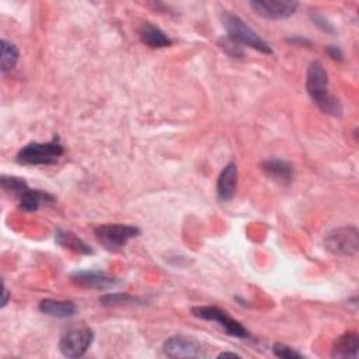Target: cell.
<instances>
[{"label": "cell", "mask_w": 359, "mask_h": 359, "mask_svg": "<svg viewBox=\"0 0 359 359\" xmlns=\"http://www.w3.org/2000/svg\"><path fill=\"white\" fill-rule=\"evenodd\" d=\"M306 90L319 108L333 117L343 115V106L337 97L329 90V75L321 62L314 60L309 65L306 76Z\"/></svg>", "instance_id": "obj_1"}, {"label": "cell", "mask_w": 359, "mask_h": 359, "mask_svg": "<svg viewBox=\"0 0 359 359\" xmlns=\"http://www.w3.org/2000/svg\"><path fill=\"white\" fill-rule=\"evenodd\" d=\"M222 21L227 31V36H229V40L236 43L240 47L247 45L258 52H263L267 55H271L274 52L270 44L266 40L261 38L257 32L250 25H247L246 21L239 16L224 12L222 14Z\"/></svg>", "instance_id": "obj_2"}, {"label": "cell", "mask_w": 359, "mask_h": 359, "mask_svg": "<svg viewBox=\"0 0 359 359\" xmlns=\"http://www.w3.org/2000/svg\"><path fill=\"white\" fill-rule=\"evenodd\" d=\"M65 153L59 138H54L47 143L31 142L17 153V163L24 166H49L55 165Z\"/></svg>", "instance_id": "obj_3"}, {"label": "cell", "mask_w": 359, "mask_h": 359, "mask_svg": "<svg viewBox=\"0 0 359 359\" xmlns=\"http://www.w3.org/2000/svg\"><path fill=\"white\" fill-rule=\"evenodd\" d=\"M95 239L108 251L117 253L122 250L128 242L141 235L139 227L122 223H108L95 227Z\"/></svg>", "instance_id": "obj_4"}, {"label": "cell", "mask_w": 359, "mask_h": 359, "mask_svg": "<svg viewBox=\"0 0 359 359\" xmlns=\"http://www.w3.org/2000/svg\"><path fill=\"white\" fill-rule=\"evenodd\" d=\"M324 246L334 255L354 257L359 250V233L352 226L340 227L325 236Z\"/></svg>", "instance_id": "obj_5"}, {"label": "cell", "mask_w": 359, "mask_h": 359, "mask_svg": "<svg viewBox=\"0 0 359 359\" xmlns=\"http://www.w3.org/2000/svg\"><path fill=\"white\" fill-rule=\"evenodd\" d=\"M192 314L198 319L208 320V321H216L220 324V327L235 338H248V332L243 327L242 323L232 319L226 312L216 306H198L192 309Z\"/></svg>", "instance_id": "obj_6"}, {"label": "cell", "mask_w": 359, "mask_h": 359, "mask_svg": "<svg viewBox=\"0 0 359 359\" xmlns=\"http://www.w3.org/2000/svg\"><path fill=\"white\" fill-rule=\"evenodd\" d=\"M94 332L89 327L75 329L65 334L59 341V349L67 358H80L91 347Z\"/></svg>", "instance_id": "obj_7"}, {"label": "cell", "mask_w": 359, "mask_h": 359, "mask_svg": "<svg viewBox=\"0 0 359 359\" xmlns=\"http://www.w3.org/2000/svg\"><path fill=\"white\" fill-rule=\"evenodd\" d=\"M251 9L261 17L268 20H283L295 14L299 3L295 0H254Z\"/></svg>", "instance_id": "obj_8"}, {"label": "cell", "mask_w": 359, "mask_h": 359, "mask_svg": "<svg viewBox=\"0 0 359 359\" xmlns=\"http://www.w3.org/2000/svg\"><path fill=\"white\" fill-rule=\"evenodd\" d=\"M163 352L169 358H202L205 356L204 347L192 338L176 336L169 338L163 345Z\"/></svg>", "instance_id": "obj_9"}, {"label": "cell", "mask_w": 359, "mask_h": 359, "mask_svg": "<svg viewBox=\"0 0 359 359\" xmlns=\"http://www.w3.org/2000/svg\"><path fill=\"white\" fill-rule=\"evenodd\" d=\"M71 278L75 283L83 288L97 290H110L121 283L119 279L102 271H76L71 275Z\"/></svg>", "instance_id": "obj_10"}, {"label": "cell", "mask_w": 359, "mask_h": 359, "mask_svg": "<svg viewBox=\"0 0 359 359\" xmlns=\"http://www.w3.org/2000/svg\"><path fill=\"white\" fill-rule=\"evenodd\" d=\"M238 177H239V170L235 163H229V165L224 166V169L222 170L218 178V185H216L218 197L220 201L227 202L235 197Z\"/></svg>", "instance_id": "obj_11"}, {"label": "cell", "mask_w": 359, "mask_h": 359, "mask_svg": "<svg viewBox=\"0 0 359 359\" xmlns=\"http://www.w3.org/2000/svg\"><path fill=\"white\" fill-rule=\"evenodd\" d=\"M263 172L270 177L271 180L279 183V184H289L293 178V169L288 161L281 160V159H268L266 160L263 165Z\"/></svg>", "instance_id": "obj_12"}, {"label": "cell", "mask_w": 359, "mask_h": 359, "mask_svg": "<svg viewBox=\"0 0 359 359\" xmlns=\"http://www.w3.org/2000/svg\"><path fill=\"white\" fill-rule=\"evenodd\" d=\"M138 32L141 41L149 48L159 49V48H167L172 45V40L165 34V31H161L159 27L150 23H143L139 27Z\"/></svg>", "instance_id": "obj_13"}, {"label": "cell", "mask_w": 359, "mask_h": 359, "mask_svg": "<svg viewBox=\"0 0 359 359\" xmlns=\"http://www.w3.org/2000/svg\"><path fill=\"white\" fill-rule=\"evenodd\" d=\"M20 200V208L25 212H36L43 205H51L55 202V198L51 194L41 189H27Z\"/></svg>", "instance_id": "obj_14"}, {"label": "cell", "mask_w": 359, "mask_h": 359, "mask_svg": "<svg viewBox=\"0 0 359 359\" xmlns=\"http://www.w3.org/2000/svg\"><path fill=\"white\" fill-rule=\"evenodd\" d=\"M40 312L56 319H71L76 314L78 308L73 302H68V301L44 299L40 303Z\"/></svg>", "instance_id": "obj_15"}, {"label": "cell", "mask_w": 359, "mask_h": 359, "mask_svg": "<svg viewBox=\"0 0 359 359\" xmlns=\"http://www.w3.org/2000/svg\"><path fill=\"white\" fill-rule=\"evenodd\" d=\"M359 351V337L356 333H345L333 345V358H356Z\"/></svg>", "instance_id": "obj_16"}, {"label": "cell", "mask_w": 359, "mask_h": 359, "mask_svg": "<svg viewBox=\"0 0 359 359\" xmlns=\"http://www.w3.org/2000/svg\"><path fill=\"white\" fill-rule=\"evenodd\" d=\"M55 242L62 246L63 248H69L75 253H79V254H93V248L86 244L82 239H79L75 233L72 232H67V231H58L55 233Z\"/></svg>", "instance_id": "obj_17"}, {"label": "cell", "mask_w": 359, "mask_h": 359, "mask_svg": "<svg viewBox=\"0 0 359 359\" xmlns=\"http://www.w3.org/2000/svg\"><path fill=\"white\" fill-rule=\"evenodd\" d=\"M0 49H2V55H0V71H2V73H8L14 69L20 58V52L17 47L8 40L0 41Z\"/></svg>", "instance_id": "obj_18"}, {"label": "cell", "mask_w": 359, "mask_h": 359, "mask_svg": "<svg viewBox=\"0 0 359 359\" xmlns=\"http://www.w3.org/2000/svg\"><path fill=\"white\" fill-rule=\"evenodd\" d=\"M0 183H2V187L5 191L14 195V197H17V198H20L27 189H30L28 184L23 178L14 177V176H2Z\"/></svg>", "instance_id": "obj_19"}, {"label": "cell", "mask_w": 359, "mask_h": 359, "mask_svg": "<svg viewBox=\"0 0 359 359\" xmlns=\"http://www.w3.org/2000/svg\"><path fill=\"white\" fill-rule=\"evenodd\" d=\"M137 299L126 293H108L100 298V303L104 306H114V305H121V303H130L135 302Z\"/></svg>", "instance_id": "obj_20"}, {"label": "cell", "mask_w": 359, "mask_h": 359, "mask_svg": "<svg viewBox=\"0 0 359 359\" xmlns=\"http://www.w3.org/2000/svg\"><path fill=\"white\" fill-rule=\"evenodd\" d=\"M273 351H274V354H275L277 356L285 358V359H301V358H303L302 354L297 352L295 349H292L290 347H288V345H285V344H279V343H278V344H274Z\"/></svg>", "instance_id": "obj_21"}, {"label": "cell", "mask_w": 359, "mask_h": 359, "mask_svg": "<svg viewBox=\"0 0 359 359\" xmlns=\"http://www.w3.org/2000/svg\"><path fill=\"white\" fill-rule=\"evenodd\" d=\"M312 20L314 21L316 25H319L323 31H327V32H334V27L332 25V23H329L325 20L321 14H313L312 13Z\"/></svg>", "instance_id": "obj_22"}, {"label": "cell", "mask_w": 359, "mask_h": 359, "mask_svg": "<svg viewBox=\"0 0 359 359\" xmlns=\"http://www.w3.org/2000/svg\"><path fill=\"white\" fill-rule=\"evenodd\" d=\"M327 54L333 58V59H336V60H343V51L338 48V47H336V45H332V47H329L327 48Z\"/></svg>", "instance_id": "obj_23"}, {"label": "cell", "mask_w": 359, "mask_h": 359, "mask_svg": "<svg viewBox=\"0 0 359 359\" xmlns=\"http://www.w3.org/2000/svg\"><path fill=\"white\" fill-rule=\"evenodd\" d=\"M9 303V292L6 289V286H3V301H2V309L6 308V305Z\"/></svg>", "instance_id": "obj_24"}, {"label": "cell", "mask_w": 359, "mask_h": 359, "mask_svg": "<svg viewBox=\"0 0 359 359\" xmlns=\"http://www.w3.org/2000/svg\"><path fill=\"white\" fill-rule=\"evenodd\" d=\"M218 358H240V355L236 352H222Z\"/></svg>", "instance_id": "obj_25"}]
</instances>
